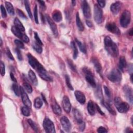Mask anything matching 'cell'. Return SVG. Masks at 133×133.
<instances>
[{
    "label": "cell",
    "mask_w": 133,
    "mask_h": 133,
    "mask_svg": "<svg viewBox=\"0 0 133 133\" xmlns=\"http://www.w3.org/2000/svg\"><path fill=\"white\" fill-rule=\"evenodd\" d=\"M105 48L109 55L113 57H117L119 54L118 47L110 38V36H107L104 40Z\"/></svg>",
    "instance_id": "cell-1"
},
{
    "label": "cell",
    "mask_w": 133,
    "mask_h": 133,
    "mask_svg": "<svg viewBox=\"0 0 133 133\" xmlns=\"http://www.w3.org/2000/svg\"><path fill=\"white\" fill-rule=\"evenodd\" d=\"M28 58L29 63L33 69L36 70L38 74L46 72L44 67L40 63L35 57L32 56L30 53L28 54Z\"/></svg>",
    "instance_id": "cell-2"
},
{
    "label": "cell",
    "mask_w": 133,
    "mask_h": 133,
    "mask_svg": "<svg viewBox=\"0 0 133 133\" xmlns=\"http://www.w3.org/2000/svg\"><path fill=\"white\" fill-rule=\"evenodd\" d=\"M114 104L117 110L120 113H126L129 109V106L128 103L124 102L119 97H116L114 98Z\"/></svg>",
    "instance_id": "cell-3"
},
{
    "label": "cell",
    "mask_w": 133,
    "mask_h": 133,
    "mask_svg": "<svg viewBox=\"0 0 133 133\" xmlns=\"http://www.w3.org/2000/svg\"><path fill=\"white\" fill-rule=\"evenodd\" d=\"M107 77L111 82L117 83L121 81L122 76L121 71L119 69H114L108 74Z\"/></svg>",
    "instance_id": "cell-4"
},
{
    "label": "cell",
    "mask_w": 133,
    "mask_h": 133,
    "mask_svg": "<svg viewBox=\"0 0 133 133\" xmlns=\"http://www.w3.org/2000/svg\"><path fill=\"white\" fill-rule=\"evenodd\" d=\"M131 14L129 11L126 10L122 13L120 19L121 26L123 28H127L130 22Z\"/></svg>",
    "instance_id": "cell-5"
},
{
    "label": "cell",
    "mask_w": 133,
    "mask_h": 133,
    "mask_svg": "<svg viewBox=\"0 0 133 133\" xmlns=\"http://www.w3.org/2000/svg\"><path fill=\"white\" fill-rule=\"evenodd\" d=\"M103 12L101 7L98 5L95 4L94 7V18L98 24H100L103 21Z\"/></svg>",
    "instance_id": "cell-6"
},
{
    "label": "cell",
    "mask_w": 133,
    "mask_h": 133,
    "mask_svg": "<svg viewBox=\"0 0 133 133\" xmlns=\"http://www.w3.org/2000/svg\"><path fill=\"white\" fill-rule=\"evenodd\" d=\"M83 72L85 74V77L86 81L88 84L93 88L96 87V84L94 79V77L91 70L87 68H84L83 69Z\"/></svg>",
    "instance_id": "cell-7"
},
{
    "label": "cell",
    "mask_w": 133,
    "mask_h": 133,
    "mask_svg": "<svg viewBox=\"0 0 133 133\" xmlns=\"http://www.w3.org/2000/svg\"><path fill=\"white\" fill-rule=\"evenodd\" d=\"M43 127L46 132L55 133L56 132L54 123L48 118H46L43 121Z\"/></svg>",
    "instance_id": "cell-8"
},
{
    "label": "cell",
    "mask_w": 133,
    "mask_h": 133,
    "mask_svg": "<svg viewBox=\"0 0 133 133\" xmlns=\"http://www.w3.org/2000/svg\"><path fill=\"white\" fill-rule=\"evenodd\" d=\"M20 91L22 98V101L23 104H24L26 106L28 107L29 108H31V106H32V103H31V101L30 100L28 95L27 94V93L22 87H20Z\"/></svg>",
    "instance_id": "cell-9"
},
{
    "label": "cell",
    "mask_w": 133,
    "mask_h": 133,
    "mask_svg": "<svg viewBox=\"0 0 133 133\" xmlns=\"http://www.w3.org/2000/svg\"><path fill=\"white\" fill-rule=\"evenodd\" d=\"M106 29L109 32L116 35L121 34V31L119 28L117 27L115 23L114 22L108 23L106 25Z\"/></svg>",
    "instance_id": "cell-10"
},
{
    "label": "cell",
    "mask_w": 133,
    "mask_h": 133,
    "mask_svg": "<svg viewBox=\"0 0 133 133\" xmlns=\"http://www.w3.org/2000/svg\"><path fill=\"white\" fill-rule=\"evenodd\" d=\"M82 8L84 16L87 18H90L91 16V9L88 3L86 1L82 2Z\"/></svg>",
    "instance_id": "cell-11"
},
{
    "label": "cell",
    "mask_w": 133,
    "mask_h": 133,
    "mask_svg": "<svg viewBox=\"0 0 133 133\" xmlns=\"http://www.w3.org/2000/svg\"><path fill=\"white\" fill-rule=\"evenodd\" d=\"M60 123L62 127L66 131H70L71 128V124L66 116H64L60 119Z\"/></svg>",
    "instance_id": "cell-12"
},
{
    "label": "cell",
    "mask_w": 133,
    "mask_h": 133,
    "mask_svg": "<svg viewBox=\"0 0 133 133\" xmlns=\"http://www.w3.org/2000/svg\"><path fill=\"white\" fill-rule=\"evenodd\" d=\"M123 91L127 99L132 104L133 101L132 90L129 86L125 85L123 87Z\"/></svg>",
    "instance_id": "cell-13"
},
{
    "label": "cell",
    "mask_w": 133,
    "mask_h": 133,
    "mask_svg": "<svg viewBox=\"0 0 133 133\" xmlns=\"http://www.w3.org/2000/svg\"><path fill=\"white\" fill-rule=\"evenodd\" d=\"M62 106H63L64 110L66 112L69 113L71 111V105L70 103L69 97L67 96H65L62 99Z\"/></svg>",
    "instance_id": "cell-14"
},
{
    "label": "cell",
    "mask_w": 133,
    "mask_h": 133,
    "mask_svg": "<svg viewBox=\"0 0 133 133\" xmlns=\"http://www.w3.org/2000/svg\"><path fill=\"white\" fill-rule=\"evenodd\" d=\"M46 18L48 22L49 23V25H50V27L51 29V30L52 31V32L53 34L57 36L58 35V31H57V28L56 25L55 23V22L53 21V20L50 18L49 15H46Z\"/></svg>",
    "instance_id": "cell-15"
},
{
    "label": "cell",
    "mask_w": 133,
    "mask_h": 133,
    "mask_svg": "<svg viewBox=\"0 0 133 133\" xmlns=\"http://www.w3.org/2000/svg\"><path fill=\"white\" fill-rule=\"evenodd\" d=\"M74 95L78 102L82 105H84L86 102V97L84 94L80 91H75Z\"/></svg>",
    "instance_id": "cell-16"
},
{
    "label": "cell",
    "mask_w": 133,
    "mask_h": 133,
    "mask_svg": "<svg viewBox=\"0 0 133 133\" xmlns=\"http://www.w3.org/2000/svg\"><path fill=\"white\" fill-rule=\"evenodd\" d=\"M51 107L53 112L57 115H60L61 114V109L59 105L57 104L56 101L55 99H53L52 101Z\"/></svg>",
    "instance_id": "cell-17"
},
{
    "label": "cell",
    "mask_w": 133,
    "mask_h": 133,
    "mask_svg": "<svg viewBox=\"0 0 133 133\" xmlns=\"http://www.w3.org/2000/svg\"><path fill=\"white\" fill-rule=\"evenodd\" d=\"M122 3L120 2H116L111 4L110 6V10L112 14L114 15L118 14L121 8Z\"/></svg>",
    "instance_id": "cell-18"
},
{
    "label": "cell",
    "mask_w": 133,
    "mask_h": 133,
    "mask_svg": "<svg viewBox=\"0 0 133 133\" xmlns=\"http://www.w3.org/2000/svg\"><path fill=\"white\" fill-rule=\"evenodd\" d=\"M92 61L94 65V66L95 70H96V71L101 75V73H102V67H101V65L99 60L96 58H93L92 59Z\"/></svg>",
    "instance_id": "cell-19"
},
{
    "label": "cell",
    "mask_w": 133,
    "mask_h": 133,
    "mask_svg": "<svg viewBox=\"0 0 133 133\" xmlns=\"http://www.w3.org/2000/svg\"><path fill=\"white\" fill-rule=\"evenodd\" d=\"M87 110L89 114L91 116L95 115L96 112V106L95 104H94V103L92 100H90L88 101L87 105Z\"/></svg>",
    "instance_id": "cell-20"
},
{
    "label": "cell",
    "mask_w": 133,
    "mask_h": 133,
    "mask_svg": "<svg viewBox=\"0 0 133 133\" xmlns=\"http://www.w3.org/2000/svg\"><path fill=\"white\" fill-rule=\"evenodd\" d=\"M52 18L54 21L57 22H59L62 20V17L60 11L58 10L54 11L52 14Z\"/></svg>",
    "instance_id": "cell-21"
},
{
    "label": "cell",
    "mask_w": 133,
    "mask_h": 133,
    "mask_svg": "<svg viewBox=\"0 0 133 133\" xmlns=\"http://www.w3.org/2000/svg\"><path fill=\"white\" fill-rule=\"evenodd\" d=\"M28 75H29V79H30V81H31V82L32 83V84L35 86L37 85L38 81L37 79V77H36V76L35 73L32 71V70H29Z\"/></svg>",
    "instance_id": "cell-22"
},
{
    "label": "cell",
    "mask_w": 133,
    "mask_h": 133,
    "mask_svg": "<svg viewBox=\"0 0 133 133\" xmlns=\"http://www.w3.org/2000/svg\"><path fill=\"white\" fill-rule=\"evenodd\" d=\"M76 22L77 27L80 31H83L84 30V26L83 23H82L81 18L80 17V16L79 13H77L76 15Z\"/></svg>",
    "instance_id": "cell-23"
},
{
    "label": "cell",
    "mask_w": 133,
    "mask_h": 133,
    "mask_svg": "<svg viewBox=\"0 0 133 133\" xmlns=\"http://www.w3.org/2000/svg\"><path fill=\"white\" fill-rule=\"evenodd\" d=\"M11 31L12 33L16 36V37H18L19 38L21 39L23 35V34L22 32H21V31L20 30H19V29H18L17 27H16L15 26H13L11 28Z\"/></svg>",
    "instance_id": "cell-24"
},
{
    "label": "cell",
    "mask_w": 133,
    "mask_h": 133,
    "mask_svg": "<svg viewBox=\"0 0 133 133\" xmlns=\"http://www.w3.org/2000/svg\"><path fill=\"white\" fill-rule=\"evenodd\" d=\"M101 104L103 105L107 109V110L110 112L111 114L113 115H116V112L113 109V108L111 107V106L109 105V103H108L106 101H104L103 99L101 100Z\"/></svg>",
    "instance_id": "cell-25"
},
{
    "label": "cell",
    "mask_w": 133,
    "mask_h": 133,
    "mask_svg": "<svg viewBox=\"0 0 133 133\" xmlns=\"http://www.w3.org/2000/svg\"><path fill=\"white\" fill-rule=\"evenodd\" d=\"M73 113L75 118L76 120L77 121V123H80L82 121H83V116L81 114V113L80 112L79 110H78L77 109H75L73 110Z\"/></svg>",
    "instance_id": "cell-26"
},
{
    "label": "cell",
    "mask_w": 133,
    "mask_h": 133,
    "mask_svg": "<svg viewBox=\"0 0 133 133\" xmlns=\"http://www.w3.org/2000/svg\"><path fill=\"white\" fill-rule=\"evenodd\" d=\"M127 65V62L124 56H122L120 58L119 64V67L120 70L123 71L124 68H125Z\"/></svg>",
    "instance_id": "cell-27"
},
{
    "label": "cell",
    "mask_w": 133,
    "mask_h": 133,
    "mask_svg": "<svg viewBox=\"0 0 133 133\" xmlns=\"http://www.w3.org/2000/svg\"><path fill=\"white\" fill-rule=\"evenodd\" d=\"M14 25L16 27H17L18 29L20 30L22 32L25 31V28L22 25V23L21 22V21L19 20V19L18 18H15L14 19Z\"/></svg>",
    "instance_id": "cell-28"
},
{
    "label": "cell",
    "mask_w": 133,
    "mask_h": 133,
    "mask_svg": "<svg viewBox=\"0 0 133 133\" xmlns=\"http://www.w3.org/2000/svg\"><path fill=\"white\" fill-rule=\"evenodd\" d=\"M5 6H6V10L8 13H9L11 15H14L15 14L14 9L13 6L11 4V3H10V2L6 1L5 2Z\"/></svg>",
    "instance_id": "cell-29"
},
{
    "label": "cell",
    "mask_w": 133,
    "mask_h": 133,
    "mask_svg": "<svg viewBox=\"0 0 133 133\" xmlns=\"http://www.w3.org/2000/svg\"><path fill=\"white\" fill-rule=\"evenodd\" d=\"M43 106V101L40 97H37L34 100V107L36 109H40Z\"/></svg>",
    "instance_id": "cell-30"
},
{
    "label": "cell",
    "mask_w": 133,
    "mask_h": 133,
    "mask_svg": "<svg viewBox=\"0 0 133 133\" xmlns=\"http://www.w3.org/2000/svg\"><path fill=\"white\" fill-rule=\"evenodd\" d=\"M38 75L42 78L43 80H44L46 81H48V82H52L53 81L52 79L48 75L47 72L38 74Z\"/></svg>",
    "instance_id": "cell-31"
},
{
    "label": "cell",
    "mask_w": 133,
    "mask_h": 133,
    "mask_svg": "<svg viewBox=\"0 0 133 133\" xmlns=\"http://www.w3.org/2000/svg\"><path fill=\"white\" fill-rule=\"evenodd\" d=\"M33 48L34 50L39 54H41L43 52V48L41 45L38 44L36 42H34L32 45Z\"/></svg>",
    "instance_id": "cell-32"
},
{
    "label": "cell",
    "mask_w": 133,
    "mask_h": 133,
    "mask_svg": "<svg viewBox=\"0 0 133 133\" xmlns=\"http://www.w3.org/2000/svg\"><path fill=\"white\" fill-rule=\"evenodd\" d=\"M75 42L77 43V44L78 45V46H79L80 51L84 54L86 53L87 50H86V46H85V45L83 44V43H82L80 41L78 40L77 39H76V38L75 39Z\"/></svg>",
    "instance_id": "cell-33"
},
{
    "label": "cell",
    "mask_w": 133,
    "mask_h": 133,
    "mask_svg": "<svg viewBox=\"0 0 133 133\" xmlns=\"http://www.w3.org/2000/svg\"><path fill=\"white\" fill-rule=\"evenodd\" d=\"M70 45H71V48H72L73 51V58L74 59H76V58H77V57L78 56V53H78L77 49L76 48L75 43L73 41H72L71 42V44H70Z\"/></svg>",
    "instance_id": "cell-34"
},
{
    "label": "cell",
    "mask_w": 133,
    "mask_h": 133,
    "mask_svg": "<svg viewBox=\"0 0 133 133\" xmlns=\"http://www.w3.org/2000/svg\"><path fill=\"white\" fill-rule=\"evenodd\" d=\"M28 122L30 126L32 127V128L36 132H38V128L37 127V124L31 119H28Z\"/></svg>",
    "instance_id": "cell-35"
},
{
    "label": "cell",
    "mask_w": 133,
    "mask_h": 133,
    "mask_svg": "<svg viewBox=\"0 0 133 133\" xmlns=\"http://www.w3.org/2000/svg\"><path fill=\"white\" fill-rule=\"evenodd\" d=\"M22 114L25 116H29L30 115V112L29 108L27 106H24L21 108Z\"/></svg>",
    "instance_id": "cell-36"
},
{
    "label": "cell",
    "mask_w": 133,
    "mask_h": 133,
    "mask_svg": "<svg viewBox=\"0 0 133 133\" xmlns=\"http://www.w3.org/2000/svg\"><path fill=\"white\" fill-rule=\"evenodd\" d=\"M24 3H25V5L26 10H27V11L28 12V15L29 16V17H30V18L31 19H32V13H31L29 2L28 1H25Z\"/></svg>",
    "instance_id": "cell-37"
},
{
    "label": "cell",
    "mask_w": 133,
    "mask_h": 133,
    "mask_svg": "<svg viewBox=\"0 0 133 133\" xmlns=\"http://www.w3.org/2000/svg\"><path fill=\"white\" fill-rule=\"evenodd\" d=\"M12 89L15 94V95L17 96H19L20 95V88L19 89L18 85L16 84V83H14L12 85Z\"/></svg>",
    "instance_id": "cell-38"
},
{
    "label": "cell",
    "mask_w": 133,
    "mask_h": 133,
    "mask_svg": "<svg viewBox=\"0 0 133 133\" xmlns=\"http://www.w3.org/2000/svg\"><path fill=\"white\" fill-rule=\"evenodd\" d=\"M65 79H66V85L68 86V87L71 90H73V88L72 85L71 84V81H70V77L68 75H66L65 76Z\"/></svg>",
    "instance_id": "cell-39"
},
{
    "label": "cell",
    "mask_w": 133,
    "mask_h": 133,
    "mask_svg": "<svg viewBox=\"0 0 133 133\" xmlns=\"http://www.w3.org/2000/svg\"><path fill=\"white\" fill-rule=\"evenodd\" d=\"M67 62H68V64L70 68L73 71L76 72H77L76 68L75 65L74 64V63L73 62V61L70 59H68Z\"/></svg>",
    "instance_id": "cell-40"
},
{
    "label": "cell",
    "mask_w": 133,
    "mask_h": 133,
    "mask_svg": "<svg viewBox=\"0 0 133 133\" xmlns=\"http://www.w3.org/2000/svg\"><path fill=\"white\" fill-rule=\"evenodd\" d=\"M23 87H24L25 89L26 90V91L28 93H31L33 91L32 90V87L30 85V84H29L28 83H23Z\"/></svg>",
    "instance_id": "cell-41"
},
{
    "label": "cell",
    "mask_w": 133,
    "mask_h": 133,
    "mask_svg": "<svg viewBox=\"0 0 133 133\" xmlns=\"http://www.w3.org/2000/svg\"><path fill=\"white\" fill-rule=\"evenodd\" d=\"M38 10H37V6L36 5L34 7V20L36 24H38Z\"/></svg>",
    "instance_id": "cell-42"
},
{
    "label": "cell",
    "mask_w": 133,
    "mask_h": 133,
    "mask_svg": "<svg viewBox=\"0 0 133 133\" xmlns=\"http://www.w3.org/2000/svg\"><path fill=\"white\" fill-rule=\"evenodd\" d=\"M15 45L17 46V48L18 49H23L25 48V46L23 43L21 41L18 40H15Z\"/></svg>",
    "instance_id": "cell-43"
},
{
    "label": "cell",
    "mask_w": 133,
    "mask_h": 133,
    "mask_svg": "<svg viewBox=\"0 0 133 133\" xmlns=\"http://www.w3.org/2000/svg\"><path fill=\"white\" fill-rule=\"evenodd\" d=\"M6 55L8 57H9V58L10 59H11L12 60H14V58L13 55L12 54L10 49L8 48H6Z\"/></svg>",
    "instance_id": "cell-44"
},
{
    "label": "cell",
    "mask_w": 133,
    "mask_h": 133,
    "mask_svg": "<svg viewBox=\"0 0 133 133\" xmlns=\"http://www.w3.org/2000/svg\"><path fill=\"white\" fill-rule=\"evenodd\" d=\"M104 91H105V94L106 95V96L109 98H110L111 97V92L108 88V87H107L106 86H104Z\"/></svg>",
    "instance_id": "cell-45"
},
{
    "label": "cell",
    "mask_w": 133,
    "mask_h": 133,
    "mask_svg": "<svg viewBox=\"0 0 133 133\" xmlns=\"http://www.w3.org/2000/svg\"><path fill=\"white\" fill-rule=\"evenodd\" d=\"M34 38H35V39L36 42V43H37L38 44H39L40 45H41V46H42V45H43V44L42 41L41 40L40 38L39 37L38 34L37 33H36V32H34Z\"/></svg>",
    "instance_id": "cell-46"
},
{
    "label": "cell",
    "mask_w": 133,
    "mask_h": 133,
    "mask_svg": "<svg viewBox=\"0 0 133 133\" xmlns=\"http://www.w3.org/2000/svg\"><path fill=\"white\" fill-rule=\"evenodd\" d=\"M0 66H1V74L3 76L5 74V65L2 61L0 62Z\"/></svg>",
    "instance_id": "cell-47"
},
{
    "label": "cell",
    "mask_w": 133,
    "mask_h": 133,
    "mask_svg": "<svg viewBox=\"0 0 133 133\" xmlns=\"http://www.w3.org/2000/svg\"><path fill=\"white\" fill-rule=\"evenodd\" d=\"M0 9H1V15H2V17L6 18L7 17V14H6L5 8L3 5H1Z\"/></svg>",
    "instance_id": "cell-48"
},
{
    "label": "cell",
    "mask_w": 133,
    "mask_h": 133,
    "mask_svg": "<svg viewBox=\"0 0 133 133\" xmlns=\"http://www.w3.org/2000/svg\"><path fill=\"white\" fill-rule=\"evenodd\" d=\"M17 13L18 14V15L19 16L22 18H25V19H27V17L26 15L24 14L21 10H19V9H17Z\"/></svg>",
    "instance_id": "cell-49"
},
{
    "label": "cell",
    "mask_w": 133,
    "mask_h": 133,
    "mask_svg": "<svg viewBox=\"0 0 133 133\" xmlns=\"http://www.w3.org/2000/svg\"><path fill=\"white\" fill-rule=\"evenodd\" d=\"M79 124V129L81 131H83L84 130L85 128V123L84 121H82L80 123H78Z\"/></svg>",
    "instance_id": "cell-50"
},
{
    "label": "cell",
    "mask_w": 133,
    "mask_h": 133,
    "mask_svg": "<svg viewBox=\"0 0 133 133\" xmlns=\"http://www.w3.org/2000/svg\"><path fill=\"white\" fill-rule=\"evenodd\" d=\"M15 51H16V54L17 55V57H18V59L19 60H22V56L21 52L20 51L19 49L18 48H16L15 49Z\"/></svg>",
    "instance_id": "cell-51"
},
{
    "label": "cell",
    "mask_w": 133,
    "mask_h": 133,
    "mask_svg": "<svg viewBox=\"0 0 133 133\" xmlns=\"http://www.w3.org/2000/svg\"><path fill=\"white\" fill-rule=\"evenodd\" d=\"M21 40L23 42H25V43H28L29 42V41H30V40H29L28 36L25 34H23V36H22V37L21 38Z\"/></svg>",
    "instance_id": "cell-52"
},
{
    "label": "cell",
    "mask_w": 133,
    "mask_h": 133,
    "mask_svg": "<svg viewBox=\"0 0 133 133\" xmlns=\"http://www.w3.org/2000/svg\"><path fill=\"white\" fill-rule=\"evenodd\" d=\"M97 132L99 133H104V132H107V130L104 127L100 126L97 129Z\"/></svg>",
    "instance_id": "cell-53"
},
{
    "label": "cell",
    "mask_w": 133,
    "mask_h": 133,
    "mask_svg": "<svg viewBox=\"0 0 133 133\" xmlns=\"http://www.w3.org/2000/svg\"><path fill=\"white\" fill-rule=\"evenodd\" d=\"M97 3L98 5L100 7H104L106 5V1H97Z\"/></svg>",
    "instance_id": "cell-54"
},
{
    "label": "cell",
    "mask_w": 133,
    "mask_h": 133,
    "mask_svg": "<svg viewBox=\"0 0 133 133\" xmlns=\"http://www.w3.org/2000/svg\"><path fill=\"white\" fill-rule=\"evenodd\" d=\"M95 106H96V109H97V111H98V112L100 114H101V115H105V114H104V113L103 112V111L102 110H101V109L99 108V107L96 104H95Z\"/></svg>",
    "instance_id": "cell-55"
},
{
    "label": "cell",
    "mask_w": 133,
    "mask_h": 133,
    "mask_svg": "<svg viewBox=\"0 0 133 133\" xmlns=\"http://www.w3.org/2000/svg\"><path fill=\"white\" fill-rule=\"evenodd\" d=\"M10 76H11V78L12 80L14 82H15V83H17V80L16 79V78H15V77L14 76V75L13 74V73H11V74H10Z\"/></svg>",
    "instance_id": "cell-56"
},
{
    "label": "cell",
    "mask_w": 133,
    "mask_h": 133,
    "mask_svg": "<svg viewBox=\"0 0 133 133\" xmlns=\"http://www.w3.org/2000/svg\"><path fill=\"white\" fill-rule=\"evenodd\" d=\"M86 24L89 27H92L93 26V23L92 22H91L90 20H86Z\"/></svg>",
    "instance_id": "cell-57"
},
{
    "label": "cell",
    "mask_w": 133,
    "mask_h": 133,
    "mask_svg": "<svg viewBox=\"0 0 133 133\" xmlns=\"http://www.w3.org/2000/svg\"><path fill=\"white\" fill-rule=\"evenodd\" d=\"M126 132H132V130L130 128H127L126 129V130L125 131Z\"/></svg>",
    "instance_id": "cell-58"
},
{
    "label": "cell",
    "mask_w": 133,
    "mask_h": 133,
    "mask_svg": "<svg viewBox=\"0 0 133 133\" xmlns=\"http://www.w3.org/2000/svg\"><path fill=\"white\" fill-rule=\"evenodd\" d=\"M38 2L40 3V4H41V5H42L43 7H45V3H44V1H38Z\"/></svg>",
    "instance_id": "cell-59"
},
{
    "label": "cell",
    "mask_w": 133,
    "mask_h": 133,
    "mask_svg": "<svg viewBox=\"0 0 133 133\" xmlns=\"http://www.w3.org/2000/svg\"><path fill=\"white\" fill-rule=\"evenodd\" d=\"M41 95H42V98H43V100L44 101V102L47 104H48V103H47V101H46V99H45V97H44V95L43 94H41Z\"/></svg>",
    "instance_id": "cell-60"
},
{
    "label": "cell",
    "mask_w": 133,
    "mask_h": 133,
    "mask_svg": "<svg viewBox=\"0 0 133 133\" xmlns=\"http://www.w3.org/2000/svg\"><path fill=\"white\" fill-rule=\"evenodd\" d=\"M128 34L130 36H132L133 35V32H132V29H131L130 30V31H129V32H128Z\"/></svg>",
    "instance_id": "cell-61"
},
{
    "label": "cell",
    "mask_w": 133,
    "mask_h": 133,
    "mask_svg": "<svg viewBox=\"0 0 133 133\" xmlns=\"http://www.w3.org/2000/svg\"><path fill=\"white\" fill-rule=\"evenodd\" d=\"M72 4L73 5V6H75L76 5V1H72Z\"/></svg>",
    "instance_id": "cell-62"
},
{
    "label": "cell",
    "mask_w": 133,
    "mask_h": 133,
    "mask_svg": "<svg viewBox=\"0 0 133 133\" xmlns=\"http://www.w3.org/2000/svg\"><path fill=\"white\" fill-rule=\"evenodd\" d=\"M2 38H1V46H2Z\"/></svg>",
    "instance_id": "cell-63"
}]
</instances>
